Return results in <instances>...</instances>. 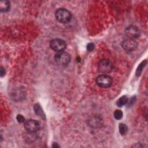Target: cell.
Listing matches in <instances>:
<instances>
[{"label":"cell","mask_w":148,"mask_h":148,"mask_svg":"<svg viewBox=\"0 0 148 148\" xmlns=\"http://www.w3.org/2000/svg\"><path fill=\"white\" fill-rule=\"evenodd\" d=\"M16 119H17V120L18 121V122H19L20 123H22L25 121V119H24V117L21 115H18L16 117Z\"/></svg>","instance_id":"obj_17"},{"label":"cell","mask_w":148,"mask_h":148,"mask_svg":"<svg viewBox=\"0 0 148 148\" xmlns=\"http://www.w3.org/2000/svg\"><path fill=\"white\" fill-rule=\"evenodd\" d=\"M50 46L53 51L60 52H63L66 47V43L64 41L60 39H55L51 41Z\"/></svg>","instance_id":"obj_6"},{"label":"cell","mask_w":148,"mask_h":148,"mask_svg":"<svg viewBox=\"0 0 148 148\" xmlns=\"http://www.w3.org/2000/svg\"><path fill=\"white\" fill-rule=\"evenodd\" d=\"M119 132L122 135H126L128 131V127L124 123H120L119 126Z\"/></svg>","instance_id":"obj_13"},{"label":"cell","mask_w":148,"mask_h":148,"mask_svg":"<svg viewBox=\"0 0 148 148\" xmlns=\"http://www.w3.org/2000/svg\"><path fill=\"white\" fill-rule=\"evenodd\" d=\"M125 35L130 39H134L138 38L140 35L139 30L134 26H130L125 30Z\"/></svg>","instance_id":"obj_8"},{"label":"cell","mask_w":148,"mask_h":148,"mask_svg":"<svg viewBox=\"0 0 148 148\" xmlns=\"http://www.w3.org/2000/svg\"><path fill=\"white\" fill-rule=\"evenodd\" d=\"M94 47H95V45L93 43H90L87 46V49L89 52H92L94 49Z\"/></svg>","instance_id":"obj_16"},{"label":"cell","mask_w":148,"mask_h":148,"mask_svg":"<svg viewBox=\"0 0 148 148\" xmlns=\"http://www.w3.org/2000/svg\"><path fill=\"white\" fill-rule=\"evenodd\" d=\"M34 111H35V113H36V115H37L41 118L43 119L44 120L45 119V113H44L42 109L41 108V106L39 104H35L34 107Z\"/></svg>","instance_id":"obj_10"},{"label":"cell","mask_w":148,"mask_h":148,"mask_svg":"<svg viewBox=\"0 0 148 148\" xmlns=\"http://www.w3.org/2000/svg\"><path fill=\"white\" fill-rule=\"evenodd\" d=\"M122 47L125 51L132 52L135 51L138 46V43L134 39H127L123 41L121 43Z\"/></svg>","instance_id":"obj_7"},{"label":"cell","mask_w":148,"mask_h":148,"mask_svg":"<svg viewBox=\"0 0 148 148\" xmlns=\"http://www.w3.org/2000/svg\"><path fill=\"white\" fill-rule=\"evenodd\" d=\"M147 64V61L146 60H145L143 61H142L138 66L137 69V71H136V75L137 77H139L140 76V75L141 74L142 72V70L143 69V68L146 66Z\"/></svg>","instance_id":"obj_14"},{"label":"cell","mask_w":148,"mask_h":148,"mask_svg":"<svg viewBox=\"0 0 148 148\" xmlns=\"http://www.w3.org/2000/svg\"><path fill=\"white\" fill-rule=\"evenodd\" d=\"M24 127L29 133H35L39 130V123L35 120H28L24 123Z\"/></svg>","instance_id":"obj_5"},{"label":"cell","mask_w":148,"mask_h":148,"mask_svg":"<svg viewBox=\"0 0 148 148\" xmlns=\"http://www.w3.org/2000/svg\"><path fill=\"white\" fill-rule=\"evenodd\" d=\"M101 120L99 119L98 117H93L89 120V125L91 127H97L98 126L101 125Z\"/></svg>","instance_id":"obj_11"},{"label":"cell","mask_w":148,"mask_h":148,"mask_svg":"<svg viewBox=\"0 0 148 148\" xmlns=\"http://www.w3.org/2000/svg\"><path fill=\"white\" fill-rule=\"evenodd\" d=\"M55 16L56 19L60 23H67L71 20V13L67 9L64 8L58 9L56 13Z\"/></svg>","instance_id":"obj_1"},{"label":"cell","mask_w":148,"mask_h":148,"mask_svg":"<svg viewBox=\"0 0 148 148\" xmlns=\"http://www.w3.org/2000/svg\"><path fill=\"white\" fill-rule=\"evenodd\" d=\"M0 73H1V77H3L5 75V71L3 67L1 68V69H0Z\"/></svg>","instance_id":"obj_18"},{"label":"cell","mask_w":148,"mask_h":148,"mask_svg":"<svg viewBox=\"0 0 148 148\" xmlns=\"http://www.w3.org/2000/svg\"><path fill=\"white\" fill-rule=\"evenodd\" d=\"M112 69L113 65L109 60H101L98 64V70L102 74H108L110 73Z\"/></svg>","instance_id":"obj_3"},{"label":"cell","mask_w":148,"mask_h":148,"mask_svg":"<svg viewBox=\"0 0 148 148\" xmlns=\"http://www.w3.org/2000/svg\"><path fill=\"white\" fill-rule=\"evenodd\" d=\"M127 103H128V98L125 95H123L117 101L116 105L118 107H122L123 105H125Z\"/></svg>","instance_id":"obj_12"},{"label":"cell","mask_w":148,"mask_h":148,"mask_svg":"<svg viewBox=\"0 0 148 148\" xmlns=\"http://www.w3.org/2000/svg\"><path fill=\"white\" fill-rule=\"evenodd\" d=\"M96 83L101 87L107 88L111 86L112 83V79L107 74H102L97 78Z\"/></svg>","instance_id":"obj_2"},{"label":"cell","mask_w":148,"mask_h":148,"mask_svg":"<svg viewBox=\"0 0 148 148\" xmlns=\"http://www.w3.org/2000/svg\"><path fill=\"white\" fill-rule=\"evenodd\" d=\"M123 112L120 110H116L114 112V117L117 120H120L123 117Z\"/></svg>","instance_id":"obj_15"},{"label":"cell","mask_w":148,"mask_h":148,"mask_svg":"<svg viewBox=\"0 0 148 148\" xmlns=\"http://www.w3.org/2000/svg\"><path fill=\"white\" fill-rule=\"evenodd\" d=\"M52 146H53V147H60V146L57 143H53Z\"/></svg>","instance_id":"obj_19"},{"label":"cell","mask_w":148,"mask_h":148,"mask_svg":"<svg viewBox=\"0 0 148 148\" xmlns=\"http://www.w3.org/2000/svg\"><path fill=\"white\" fill-rule=\"evenodd\" d=\"M10 9V3L8 1H1L0 2V11L2 12H8Z\"/></svg>","instance_id":"obj_9"},{"label":"cell","mask_w":148,"mask_h":148,"mask_svg":"<svg viewBox=\"0 0 148 148\" xmlns=\"http://www.w3.org/2000/svg\"><path fill=\"white\" fill-rule=\"evenodd\" d=\"M56 62L61 65H67L70 62V55L64 52H60L57 53L55 56Z\"/></svg>","instance_id":"obj_4"}]
</instances>
